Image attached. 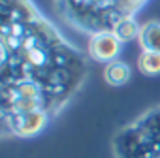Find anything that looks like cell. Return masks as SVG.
Instances as JSON below:
<instances>
[{
	"label": "cell",
	"instance_id": "ba28073f",
	"mask_svg": "<svg viewBox=\"0 0 160 158\" xmlns=\"http://www.w3.org/2000/svg\"><path fill=\"white\" fill-rule=\"evenodd\" d=\"M139 23H138V19H130V21H124V23H121L113 32H115V36L122 42V43H126V42H132V40H138V34H139Z\"/></svg>",
	"mask_w": 160,
	"mask_h": 158
},
{
	"label": "cell",
	"instance_id": "3957f363",
	"mask_svg": "<svg viewBox=\"0 0 160 158\" xmlns=\"http://www.w3.org/2000/svg\"><path fill=\"white\" fill-rule=\"evenodd\" d=\"M113 158H160V104L121 126L111 139Z\"/></svg>",
	"mask_w": 160,
	"mask_h": 158
},
{
	"label": "cell",
	"instance_id": "5b68a950",
	"mask_svg": "<svg viewBox=\"0 0 160 158\" xmlns=\"http://www.w3.org/2000/svg\"><path fill=\"white\" fill-rule=\"evenodd\" d=\"M132 79V68L128 62L117 58L104 64V81L109 87H124Z\"/></svg>",
	"mask_w": 160,
	"mask_h": 158
},
{
	"label": "cell",
	"instance_id": "52a82bcc",
	"mask_svg": "<svg viewBox=\"0 0 160 158\" xmlns=\"http://www.w3.org/2000/svg\"><path fill=\"white\" fill-rule=\"evenodd\" d=\"M138 70L147 75V77H156L160 75V53H149L141 51L138 57Z\"/></svg>",
	"mask_w": 160,
	"mask_h": 158
},
{
	"label": "cell",
	"instance_id": "7a4b0ae2",
	"mask_svg": "<svg viewBox=\"0 0 160 158\" xmlns=\"http://www.w3.org/2000/svg\"><path fill=\"white\" fill-rule=\"evenodd\" d=\"M147 4L149 0H53L57 17L85 36L113 32L121 23L136 19Z\"/></svg>",
	"mask_w": 160,
	"mask_h": 158
},
{
	"label": "cell",
	"instance_id": "8992f818",
	"mask_svg": "<svg viewBox=\"0 0 160 158\" xmlns=\"http://www.w3.org/2000/svg\"><path fill=\"white\" fill-rule=\"evenodd\" d=\"M138 43H139L141 51L160 53V21L152 19L147 23H141L139 34H138Z\"/></svg>",
	"mask_w": 160,
	"mask_h": 158
},
{
	"label": "cell",
	"instance_id": "277c9868",
	"mask_svg": "<svg viewBox=\"0 0 160 158\" xmlns=\"http://www.w3.org/2000/svg\"><path fill=\"white\" fill-rule=\"evenodd\" d=\"M121 49H122V42L111 30H104V32H96L89 36L87 55L94 62L108 64L111 60H117L121 55Z\"/></svg>",
	"mask_w": 160,
	"mask_h": 158
},
{
	"label": "cell",
	"instance_id": "6da1fadb",
	"mask_svg": "<svg viewBox=\"0 0 160 158\" xmlns=\"http://www.w3.org/2000/svg\"><path fill=\"white\" fill-rule=\"evenodd\" d=\"M87 79L89 55L68 42L32 0H0L2 139L40 136Z\"/></svg>",
	"mask_w": 160,
	"mask_h": 158
}]
</instances>
